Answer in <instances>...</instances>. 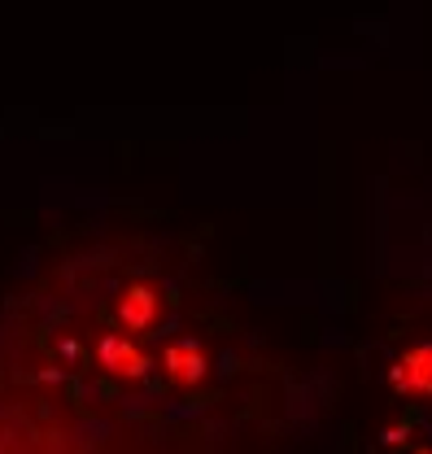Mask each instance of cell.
Wrapping results in <instances>:
<instances>
[{"label": "cell", "instance_id": "4", "mask_svg": "<svg viewBox=\"0 0 432 454\" xmlns=\"http://www.w3.org/2000/svg\"><path fill=\"white\" fill-rule=\"evenodd\" d=\"M101 358H106L109 367H118V372H136L140 367V354H131L122 340H106L101 345Z\"/></svg>", "mask_w": 432, "mask_h": 454}, {"label": "cell", "instance_id": "1", "mask_svg": "<svg viewBox=\"0 0 432 454\" xmlns=\"http://www.w3.org/2000/svg\"><path fill=\"white\" fill-rule=\"evenodd\" d=\"M393 380L406 389V394H424L432 397V345H415L397 358L393 367Z\"/></svg>", "mask_w": 432, "mask_h": 454}, {"label": "cell", "instance_id": "3", "mask_svg": "<svg viewBox=\"0 0 432 454\" xmlns=\"http://www.w3.org/2000/svg\"><path fill=\"white\" fill-rule=\"evenodd\" d=\"M166 363H170V367H179V376H184V380H197V372H201V354H197V345H192V340H179V345L166 354Z\"/></svg>", "mask_w": 432, "mask_h": 454}, {"label": "cell", "instance_id": "2", "mask_svg": "<svg viewBox=\"0 0 432 454\" xmlns=\"http://www.w3.org/2000/svg\"><path fill=\"white\" fill-rule=\"evenodd\" d=\"M153 315H158V293L145 288V284H136V288L122 297V324H127V328H149Z\"/></svg>", "mask_w": 432, "mask_h": 454}]
</instances>
